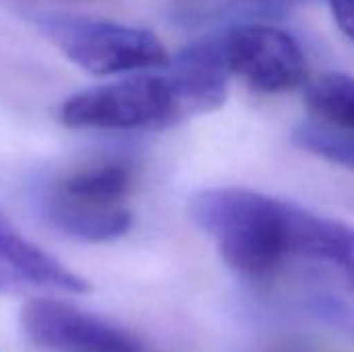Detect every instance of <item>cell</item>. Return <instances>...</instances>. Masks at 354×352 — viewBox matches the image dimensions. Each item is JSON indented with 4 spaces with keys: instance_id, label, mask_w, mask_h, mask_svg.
I'll return each instance as SVG.
<instances>
[{
    "instance_id": "6da1fadb",
    "label": "cell",
    "mask_w": 354,
    "mask_h": 352,
    "mask_svg": "<svg viewBox=\"0 0 354 352\" xmlns=\"http://www.w3.org/2000/svg\"><path fill=\"white\" fill-rule=\"evenodd\" d=\"M295 203L257 191L203 189L189 199L191 220L207 232L224 261L245 276H266L290 251Z\"/></svg>"
},
{
    "instance_id": "7a4b0ae2",
    "label": "cell",
    "mask_w": 354,
    "mask_h": 352,
    "mask_svg": "<svg viewBox=\"0 0 354 352\" xmlns=\"http://www.w3.org/2000/svg\"><path fill=\"white\" fill-rule=\"evenodd\" d=\"M33 25L79 68L97 75H129L164 68V44L147 29L79 15L33 12Z\"/></svg>"
},
{
    "instance_id": "3957f363",
    "label": "cell",
    "mask_w": 354,
    "mask_h": 352,
    "mask_svg": "<svg viewBox=\"0 0 354 352\" xmlns=\"http://www.w3.org/2000/svg\"><path fill=\"white\" fill-rule=\"evenodd\" d=\"M58 118L77 131L162 129L180 118L166 75H133L66 98Z\"/></svg>"
},
{
    "instance_id": "277c9868",
    "label": "cell",
    "mask_w": 354,
    "mask_h": 352,
    "mask_svg": "<svg viewBox=\"0 0 354 352\" xmlns=\"http://www.w3.org/2000/svg\"><path fill=\"white\" fill-rule=\"evenodd\" d=\"M232 75L263 93H282L307 79V58L301 44L272 25H239L222 35Z\"/></svg>"
},
{
    "instance_id": "5b68a950",
    "label": "cell",
    "mask_w": 354,
    "mask_h": 352,
    "mask_svg": "<svg viewBox=\"0 0 354 352\" xmlns=\"http://www.w3.org/2000/svg\"><path fill=\"white\" fill-rule=\"evenodd\" d=\"M21 330L35 346L58 352H149L127 330L50 299H33L21 311Z\"/></svg>"
},
{
    "instance_id": "8992f818",
    "label": "cell",
    "mask_w": 354,
    "mask_h": 352,
    "mask_svg": "<svg viewBox=\"0 0 354 352\" xmlns=\"http://www.w3.org/2000/svg\"><path fill=\"white\" fill-rule=\"evenodd\" d=\"M166 79L174 91L180 118L220 108L226 100L230 66L222 37H201L168 60Z\"/></svg>"
},
{
    "instance_id": "52a82bcc",
    "label": "cell",
    "mask_w": 354,
    "mask_h": 352,
    "mask_svg": "<svg viewBox=\"0 0 354 352\" xmlns=\"http://www.w3.org/2000/svg\"><path fill=\"white\" fill-rule=\"evenodd\" d=\"M25 290L85 295L89 282L27 241L0 214V293Z\"/></svg>"
},
{
    "instance_id": "ba28073f",
    "label": "cell",
    "mask_w": 354,
    "mask_h": 352,
    "mask_svg": "<svg viewBox=\"0 0 354 352\" xmlns=\"http://www.w3.org/2000/svg\"><path fill=\"white\" fill-rule=\"evenodd\" d=\"M39 218L56 232L85 243H110L133 226V214L122 203H93L73 197L56 183L44 185L35 195Z\"/></svg>"
},
{
    "instance_id": "9c48e42d",
    "label": "cell",
    "mask_w": 354,
    "mask_h": 352,
    "mask_svg": "<svg viewBox=\"0 0 354 352\" xmlns=\"http://www.w3.org/2000/svg\"><path fill=\"white\" fill-rule=\"evenodd\" d=\"M133 183V172L122 162H104L95 166L81 168L60 180H56L58 189L64 193L87 199L93 203H122Z\"/></svg>"
},
{
    "instance_id": "30bf717a",
    "label": "cell",
    "mask_w": 354,
    "mask_h": 352,
    "mask_svg": "<svg viewBox=\"0 0 354 352\" xmlns=\"http://www.w3.org/2000/svg\"><path fill=\"white\" fill-rule=\"evenodd\" d=\"M313 118L354 131V77L326 73L315 79L305 95Z\"/></svg>"
},
{
    "instance_id": "8fae6325",
    "label": "cell",
    "mask_w": 354,
    "mask_h": 352,
    "mask_svg": "<svg viewBox=\"0 0 354 352\" xmlns=\"http://www.w3.org/2000/svg\"><path fill=\"white\" fill-rule=\"evenodd\" d=\"M292 141L301 149L332 164L354 168V131L311 118L297 124L292 131Z\"/></svg>"
},
{
    "instance_id": "7c38bea8",
    "label": "cell",
    "mask_w": 354,
    "mask_h": 352,
    "mask_svg": "<svg viewBox=\"0 0 354 352\" xmlns=\"http://www.w3.org/2000/svg\"><path fill=\"white\" fill-rule=\"evenodd\" d=\"M309 311L326 326L354 340V309L332 295H315L307 303Z\"/></svg>"
},
{
    "instance_id": "4fadbf2b",
    "label": "cell",
    "mask_w": 354,
    "mask_h": 352,
    "mask_svg": "<svg viewBox=\"0 0 354 352\" xmlns=\"http://www.w3.org/2000/svg\"><path fill=\"white\" fill-rule=\"evenodd\" d=\"M338 27L354 41V0H326Z\"/></svg>"
},
{
    "instance_id": "5bb4252c",
    "label": "cell",
    "mask_w": 354,
    "mask_h": 352,
    "mask_svg": "<svg viewBox=\"0 0 354 352\" xmlns=\"http://www.w3.org/2000/svg\"><path fill=\"white\" fill-rule=\"evenodd\" d=\"M353 284H354V282H353Z\"/></svg>"
}]
</instances>
